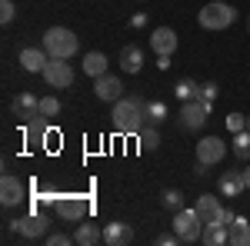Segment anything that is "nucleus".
<instances>
[{
  "mask_svg": "<svg viewBox=\"0 0 250 246\" xmlns=\"http://www.w3.org/2000/svg\"><path fill=\"white\" fill-rule=\"evenodd\" d=\"M144 107H147V100L144 96H120L114 103V130L120 136H137V133L147 127V114H144Z\"/></svg>",
  "mask_w": 250,
  "mask_h": 246,
  "instance_id": "obj_1",
  "label": "nucleus"
},
{
  "mask_svg": "<svg viewBox=\"0 0 250 246\" xmlns=\"http://www.w3.org/2000/svg\"><path fill=\"white\" fill-rule=\"evenodd\" d=\"M40 47L47 50V57L70 60L80 50V37L70 30V27H47V34H43V43H40Z\"/></svg>",
  "mask_w": 250,
  "mask_h": 246,
  "instance_id": "obj_2",
  "label": "nucleus"
},
{
  "mask_svg": "<svg viewBox=\"0 0 250 246\" xmlns=\"http://www.w3.org/2000/svg\"><path fill=\"white\" fill-rule=\"evenodd\" d=\"M233 20H237V10H233L230 3H224V0L204 3L200 14H197V23H200L204 30H227Z\"/></svg>",
  "mask_w": 250,
  "mask_h": 246,
  "instance_id": "obj_3",
  "label": "nucleus"
},
{
  "mask_svg": "<svg viewBox=\"0 0 250 246\" xmlns=\"http://www.w3.org/2000/svg\"><path fill=\"white\" fill-rule=\"evenodd\" d=\"M173 233L180 236V243H197L200 236H204V220H200V213L197 209H177L173 213Z\"/></svg>",
  "mask_w": 250,
  "mask_h": 246,
  "instance_id": "obj_4",
  "label": "nucleus"
},
{
  "mask_svg": "<svg viewBox=\"0 0 250 246\" xmlns=\"http://www.w3.org/2000/svg\"><path fill=\"white\" fill-rule=\"evenodd\" d=\"M213 103L210 100H187V103H180V127L184 130H200L204 123H207V116H210Z\"/></svg>",
  "mask_w": 250,
  "mask_h": 246,
  "instance_id": "obj_5",
  "label": "nucleus"
},
{
  "mask_svg": "<svg viewBox=\"0 0 250 246\" xmlns=\"http://www.w3.org/2000/svg\"><path fill=\"white\" fill-rule=\"evenodd\" d=\"M7 229L20 233L23 240H40V236H47V216H40V209H34L20 220H7Z\"/></svg>",
  "mask_w": 250,
  "mask_h": 246,
  "instance_id": "obj_6",
  "label": "nucleus"
},
{
  "mask_svg": "<svg viewBox=\"0 0 250 246\" xmlns=\"http://www.w3.org/2000/svg\"><path fill=\"white\" fill-rule=\"evenodd\" d=\"M40 76H43V80H47V87H54V90H67V87H74V67H70L67 60L50 57Z\"/></svg>",
  "mask_w": 250,
  "mask_h": 246,
  "instance_id": "obj_7",
  "label": "nucleus"
},
{
  "mask_svg": "<svg viewBox=\"0 0 250 246\" xmlns=\"http://www.w3.org/2000/svg\"><path fill=\"white\" fill-rule=\"evenodd\" d=\"M87 209H90L87 196H57L54 200V213H57L63 223H80L87 216Z\"/></svg>",
  "mask_w": 250,
  "mask_h": 246,
  "instance_id": "obj_8",
  "label": "nucleus"
},
{
  "mask_svg": "<svg viewBox=\"0 0 250 246\" xmlns=\"http://www.w3.org/2000/svg\"><path fill=\"white\" fill-rule=\"evenodd\" d=\"M27 200V183L14 176V173H3V180H0V203L3 207H17Z\"/></svg>",
  "mask_w": 250,
  "mask_h": 246,
  "instance_id": "obj_9",
  "label": "nucleus"
},
{
  "mask_svg": "<svg viewBox=\"0 0 250 246\" xmlns=\"http://www.w3.org/2000/svg\"><path fill=\"white\" fill-rule=\"evenodd\" d=\"M94 94H97V100H104V103H117V100L124 96V80L114 76V74L94 76Z\"/></svg>",
  "mask_w": 250,
  "mask_h": 246,
  "instance_id": "obj_10",
  "label": "nucleus"
},
{
  "mask_svg": "<svg viewBox=\"0 0 250 246\" xmlns=\"http://www.w3.org/2000/svg\"><path fill=\"white\" fill-rule=\"evenodd\" d=\"M224 156H227V143H224L220 136H200V140H197V160H204L207 167L220 163Z\"/></svg>",
  "mask_w": 250,
  "mask_h": 246,
  "instance_id": "obj_11",
  "label": "nucleus"
},
{
  "mask_svg": "<svg viewBox=\"0 0 250 246\" xmlns=\"http://www.w3.org/2000/svg\"><path fill=\"white\" fill-rule=\"evenodd\" d=\"M193 209L200 213V220H204V227H210V223H224V203H220V196H210V193H204V196H197V203Z\"/></svg>",
  "mask_w": 250,
  "mask_h": 246,
  "instance_id": "obj_12",
  "label": "nucleus"
},
{
  "mask_svg": "<svg viewBox=\"0 0 250 246\" xmlns=\"http://www.w3.org/2000/svg\"><path fill=\"white\" fill-rule=\"evenodd\" d=\"M177 34H173L170 27H154V34H150V50H154L157 57H170L173 50H177Z\"/></svg>",
  "mask_w": 250,
  "mask_h": 246,
  "instance_id": "obj_13",
  "label": "nucleus"
},
{
  "mask_svg": "<svg viewBox=\"0 0 250 246\" xmlns=\"http://www.w3.org/2000/svg\"><path fill=\"white\" fill-rule=\"evenodd\" d=\"M217 189H220V196H240V193L247 189L244 170H224L220 180H217Z\"/></svg>",
  "mask_w": 250,
  "mask_h": 246,
  "instance_id": "obj_14",
  "label": "nucleus"
},
{
  "mask_svg": "<svg viewBox=\"0 0 250 246\" xmlns=\"http://www.w3.org/2000/svg\"><path fill=\"white\" fill-rule=\"evenodd\" d=\"M47 50L43 47H23L20 50V67L27 70V74H43V67H47Z\"/></svg>",
  "mask_w": 250,
  "mask_h": 246,
  "instance_id": "obj_15",
  "label": "nucleus"
},
{
  "mask_svg": "<svg viewBox=\"0 0 250 246\" xmlns=\"http://www.w3.org/2000/svg\"><path fill=\"white\" fill-rule=\"evenodd\" d=\"M47 116H37V120H30L27 127H23V140H27V147L30 150H40V147H47Z\"/></svg>",
  "mask_w": 250,
  "mask_h": 246,
  "instance_id": "obj_16",
  "label": "nucleus"
},
{
  "mask_svg": "<svg viewBox=\"0 0 250 246\" xmlns=\"http://www.w3.org/2000/svg\"><path fill=\"white\" fill-rule=\"evenodd\" d=\"M140 67H144V47L140 43H124V50H120V70L124 74H140Z\"/></svg>",
  "mask_w": 250,
  "mask_h": 246,
  "instance_id": "obj_17",
  "label": "nucleus"
},
{
  "mask_svg": "<svg viewBox=\"0 0 250 246\" xmlns=\"http://www.w3.org/2000/svg\"><path fill=\"white\" fill-rule=\"evenodd\" d=\"M130 240H134V229L127 227V223H120V220L104 227V243L107 246H127Z\"/></svg>",
  "mask_w": 250,
  "mask_h": 246,
  "instance_id": "obj_18",
  "label": "nucleus"
},
{
  "mask_svg": "<svg viewBox=\"0 0 250 246\" xmlns=\"http://www.w3.org/2000/svg\"><path fill=\"white\" fill-rule=\"evenodd\" d=\"M14 114H17L23 123L37 120V116H40V96H34V94H20L17 100H14Z\"/></svg>",
  "mask_w": 250,
  "mask_h": 246,
  "instance_id": "obj_19",
  "label": "nucleus"
},
{
  "mask_svg": "<svg viewBox=\"0 0 250 246\" xmlns=\"http://www.w3.org/2000/svg\"><path fill=\"white\" fill-rule=\"evenodd\" d=\"M74 243H77V246L104 243V229H100V223H80V227L74 229Z\"/></svg>",
  "mask_w": 250,
  "mask_h": 246,
  "instance_id": "obj_20",
  "label": "nucleus"
},
{
  "mask_svg": "<svg viewBox=\"0 0 250 246\" xmlns=\"http://www.w3.org/2000/svg\"><path fill=\"white\" fill-rule=\"evenodd\" d=\"M200 243H204V246H224V243H230V229L224 227V223H210V227H204Z\"/></svg>",
  "mask_w": 250,
  "mask_h": 246,
  "instance_id": "obj_21",
  "label": "nucleus"
},
{
  "mask_svg": "<svg viewBox=\"0 0 250 246\" xmlns=\"http://www.w3.org/2000/svg\"><path fill=\"white\" fill-rule=\"evenodd\" d=\"M230 246H250V220L247 216H233L230 227Z\"/></svg>",
  "mask_w": 250,
  "mask_h": 246,
  "instance_id": "obj_22",
  "label": "nucleus"
},
{
  "mask_svg": "<svg viewBox=\"0 0 250 246\" xmlns=\"http://www.w3.org/2000/svg\"><path fill=\"white\" fill-rule=\"evenodd\" d=\"M107 54H100V50H90L87 57H83V74L87 76H104L107 74Z\"/></svg>",
  "mask_w": 250,
  "mask_h": 246,
  "instance_id": "obj_23",
  "label": "nucleus"
},
{
  "mask_svg": "<svg viewBox=\"0 0 250 246\" xmlns=\"http://www.w3.org/2000/svg\"><path fill=\"white\" fill-rule=\"evenodd\" d=\"M197 94H200V83H197V80H190V76H184V80H177V83H173V96H177L180 103L197 100Z\"/></svg>",
  "mask_w": 250,
  "mask_h": 246,
  "instance_id": "obj_24",
  "label": "nucleus"
},
{
  "mask_svg": "<svg viewBox=\"0 0 250 246\" xmlns=\"http://www.w3.org/2000/svg\"><path fill=\"white\" fill-rule=\"evenodd\" d=\"M144 114H147V123H150V127H160V123L170 116V110H167V103H164V100H147Z\"/></svg>",
  "mask_w": 250,
  "mask_h": 246,
  "instance_id": "obj_25",
  "label": "nucleus"
},
{
  "mask_svg": "<svg viewBox=\"0 0 250 246\" xmlns=\"http://www.w3.org/2000/svg\"><path fill=\"white\" fill-rule=\"evenodd\" d=\"M137 140H140V150L144 153H154L157 147H160V133H157V127H150V123L137 133Z\"/></svg>",
  "mask_w": 250,
  "mask_h": 246,
  "instance_id": "obj_26",
  "label": "nucleus"
},
{
  "mask_svg": "<svg viewBox=\"0 0 250 246\" xmlns=\"http://www.w3.org/2000/svg\"><path fill=\"white\" fill-rule=\"evenodd\" d=\"M233 156L237 160H250V130L233 133Z\"/></svg>",
  "mask_w": 250,
  "mask_h": 246,
  "instance_id": "obj_27",
  "label": "nucleus"
},
{
  "mask_svg": "<svg viewBox=\"0 0 250 246\" xmlns=\"http://www.w3.org/2000/svg\"><path fill=\"white\" fill-rule=\"evenodd\" d=\"M160 203L177 213V209H184V196H180V189H164V193H160Z\"/></svg>",
  "mask_w": 250,
  "mask_h": 246,
  "instance_id": "obj_28",
  "label": "nucleus"
},
{
  "mask_svg": "<svg viewBox=\"0 0 250 246\" xmlns=\"http://www.w3.org/2000/svg\"><path fill=\"white\" fill-rule=\"evenodd\" d=\"M57 114H60V100L57 96H40V116L50 120V116H57Z\"/></svg>",
  "mask_w": 250,
  "mask_h": 246,
  "instance_id": "obj_29",
  "label": "nucleus"
},
{
  "mask_svg": "<svg viewBox=\"0 0 250 246\" xmlns=\"http://www.w3.org/2000/svg\"><path fill=\"white\" fill-rule=\"evenodd\" d=\"M224 123H227V130H230V133H240V130H247V114H233V110H230Z\"/></svg>",
  "mask_w": 250,
  "mask_h": 246,
  "instance_id": "obj_30",
  "label": "nucleus"
},
{
  "mask_svg": "<svg viewBox=\"0 0 250 246\" xmlns=\"http://www.w3.org/2000/svg\"><path fill=\"white\" fill-rule=\"evenodd\" d=\"M14 17H17L14 0H0V20H3V23H14Z\"/></svg>",
  "mask_w": 250,
  "mask_h": 246,
  "instance_id": "obj_31",
  "label": "nucleus"
},
{
  "mask_svg": "<svg viewBox=\"0 0 250 246\" xmlns=\"http://www.w3.org/2000/svg\"><path fill=\"white\" fill-rule=\"evenodd\" d=\"M217 94H220V87H217L213 80H207V83H200V94H197V96H200V100H210V103H213V100H217Z\"/></svg>",
  "mask_w": 250,
  "mask_h": 246,
  "instance_id": "obj_32",
  "label": "nucleus"
},
{
  "mask_svg": "<svg viewBox=\"0 0 250 246\" xmlns=\"http://www.w3.org/2000/svg\"><path fill=\"white\" fill-rule=\"evenodd\" d=\"M74 236L70 233H47V246H70Z\"/></svg>",
  "mask_w": 250,
  "mask_h": 246,
  "instance_id": "obj_33",
  "label": "nucleus"
},
{
  "mask_svg": "<svg viewBox=\"0 0 250 246\" xmlns=\"http://www.w3.org/2000/svg\"><path fill=\"white\" fill-rule=\"evenodd\" d=\"M154 243L157 246H177V243H180V236H177V233H160Z\"/></svg>",
  "mask_w": 250,
  "mask_h": 246,
  "instance_id": "obj_34",
  "label": "nucleus"
},
{
  "mask_svg": "<svg viewBox=\"0 0 250 246\" xmlns=\"http://www.w3.org/2000/svg\"><path fill=\"white\" fill-rule=\"evenodd\" d=\"M130 27H134V30H144V27H147V14H140V10H137L134 17H130Z\"/></svg>",
  "mask_w": 250,
  "mask_h": 246,
  "instance_id": "obj_35",
  "label": "nucleus"
},
{
  "mask_svg": "<svg viewBox=\"0 0 250 246\" xmlns=\"http://www.w3.org/2000/svg\"><path fill=\"white\" fill-rule=\"evenodd\" d=\"M157 67L160 70H170V57H157Z\"/></svg>",
  "mask_w": 250,
  "mask_h": 246,
  "instance_id": "obj_36",
  "label": "nucleus"
},
{
  "mask_svg": "<svg viewBox=\"0 0 250 246\" xmlns=\"http://www.w3.org/2000/svg\"><path fill=\"white\" fill-rule=\"evenodd\" d=\"M244 180H247V189H250V167H247V170H244Z\"/></svg>",
  "mask_w": 250,
  "mask_h": 246,
  "instance_id": "obj_37",
  "label": "nucleus"
},
{
  "mask_svg": "<svg viewBox=\"0 0 250 246\" xmlns=\"http://www.w3.org/2000/svg\"><path fill=\"white\" fill-rule=\"evenodd\" d=\"M247 130H250V114H247Z\"/></svg>",
  "mask_w": 250,
  "mask_h": 246,
  "instance_id": "obj_38",
  "label": "nucleus"
},
{
  "mask_svg": "<svg viewBox=\"0 0 250 246\" xmlns=\"http://www.w3.org/2000/svg\"><path fill=\"white\" fill-rule=\"evenodd\" d=\"M247 30H250V17H247Z\"/></svg>",
  "mask_w": 250,
  "mask_h": 246,
  "instance_id": "obj_39",
  "label": "nucleus"
}]
</instances>
